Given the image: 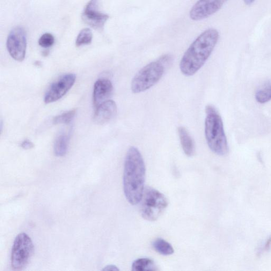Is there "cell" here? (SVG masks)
Returning a JSON list of instances; mask_svg holds the SVG:
<instances>
[{"mask_svg":"<svg viewBox=\"0 0 271 271\" xmlns=\"http://www.w3.org/2000/svg\"><path fill=\"white\" fill-rule=\"evenodd\" d=\"M146 167L139 150L131 147L124 160L123 190L124 195L131 205L141 202L145 189Z\"/></svg>","mask_w":271,"mask_h":271,"instance_id":"obj_1","label":"cell"},{"mask_svg":"<svg viewBox=\"0 0 271 271\" xmlns=\"http://www.w3.org/2000/svg\"><path fill=\"white\" fill-rule=\"evenodd\" d=\"M219 38V32L214 28L207 29L197 37L182 58L180 68L183 74L188 77L195 75L208 59Z\"/></svg>","mask_w":271,"mask_h":271,"instance_id":"obj_2","label":"cell"},{"mask_svg":"<svg viewBox=\"0 0 271 271\" xmlns=\"http://www.w3.org/2000/svg\"><path fill=\"white\" fill-rule=\"evenodd\" d=\"M205 136L209 148L216 155L224 156L229 151L222 117L216 108L211 105L206 108Z\"/></svg>","mask_w":271,"mask_h":271,"instance_id":"obj_3","label":"cell"},{"mask_svg":"<svg viewBox=\"0 0 271 271\" xmlns=\"http://www.w3.org/2000/svg\"><path fill=\"white\" fill-rule=\"evenodd\" d=\"M173 60L171 55L165 54L156 61L145 66L132 80V92L134 93L144 92L156 84L162 77L166 69L170 67Z\"/></svg>","mask_w":271,"mask_h":271,"instance_id":"obj_4","label":"cell"},{"mask_svg":"<svg viewBox=\"0 0 271 271\" xmlns=\"http://www.w3.org/2000/svg\"><path fill=\"white\" fill-rule=\"evenodd\" d=\"M140 202L141 215L150 222L156 221L168 206V201L164 194L151 187L145 188Z\"/></svg>","mask_w":271,"mask_h":271,"instance_id":"obj_5","label":"cell"},{"mask_svg":"<svg viewBox=\"0 0 271 271\" xmlns=\"http://www.w3.org/2000/svg\"><path fill=\"white\" fill-rule=\"evenodd\" d=\"M34 252V245L30 237L22 232L16 237L11 254V266L13 270H24L28 265Z\"/></svg>","mask_w":271,"mask_h":271,"instance_id":"obj_6","label":"cell"},{"mask_svg":"<svg viewBox=\"0 0 271 271\" xmlns=\"http://www.w3.org/2000/svg\"><path fill=\"white\" fill-rule=\"evenodd\" d=\"M6 47L14 60L18 62L24 60L27 48V35L24 28L18 27L13 29L7 39Z\"/></svg>","mask_w":271,"mask_h":271,"instance_id":"obj_7","label":"cell"},{"mask_svg":"<svg viewBox=\"0 0 271 271\" xmlns=\"http://www.w3.org/2000/svg\"><path fill=\"white\" fill-rule=\"evenodd\" d=\"M76 80V76L72 73L65 74L58 78L48 88L44 102L48 104L61 99L71 89Z\"/></svg>","mask_w":271,"mask_h":271,"instance_id":"obj_8","label":"cell"},{"mask_svg":"<svg viewBox=\"0 0 271 271\" xmlns=\"http://www.w3.org/2000/svg\"><path fill=\"white\" fill-rule=\"evenodd\" d=\"M229 0H199L190 12V17L194 21L207 18L218 11Z\"/></svg>","mask_w":271,"mask_h":271,"instance_id":"obj_9","label":"cell"},{"mask_svg":"<svg viewBox=\"0 0 271 271\" xmlns=\"http://www.w3.org/2000/svg\"><path fill=\"white\" fill-rule=\"evenodd\" d=\"M99 0H90L85 7L82 13L84 23L91 27L102 31L109 17L98 10Z\"/></svg>","mask_w":271,"mask_h":271,"instance_id":"obj_10","label":"cell"},{"mask_svg":"<svg viewBox=\"0 0 271 271\" xmlns=\"http://www.w3.org/2000/svg\"><path fill=\"white\" fill-rule=\"evenodd\" d=\"M113 91L112 82L107 78H102L97 80L93 88V101L95 107L107 101Z\"/></svg>","mask_w":271,"mask_h":271,"instance_id":"obj_11","label":"cell"},{"mask_svg":"<svg viewBox=\"0 0 271 271\" xmlns=\"http://www.w3.org/2000/svg\"><path fill=\"white\" fill-rule=\"evenodd\" d=\"M116 111L115 102L111 100H107L97 107L93 120L97 124H105L114 118Z\"/></svg>","mask_w":271,"mask_h":271,"instance_id":"obj_12","label":"cell"},{"mask_svg":"<svg viewBox=\"0 0 271 271\" xmlns=\"http://www.w3.org/2000/svg\"><path fill=\"white\" fill-rule=\"evenodd\" d=\"M178 134L183 150L186 155L192 157L194 155L195 148L194 143L188 130L184 127L178 128Z\"/></svg>","mask_w":271,"mask_h":271,"instance_id":"obj_13","label":"cell"},{"mask_svg":"<svg viewBox=\"0 0 271 271\" xmlns=\"http://www.w3.org/2000/svg\"><path fill=\"white\" fill-rule=\"evenodd\" d=\"M69 140V136L64 133L56 137L54 145V152L56 156L62 157L67 155Z\"/></svg>","mask_w":271,"mask_h":271,"instance_id":"obj_14","label":"cell"},{"mask_svg":"<svg viewBox=\"0 0 271 271\" xmlns=\"http://www.w3.org/2000/svg\"><path fill=\"white\" fill-rule=\"evenodd\" d=\"M133 271H156L158 270L155 261L149 258H141L135 260L132 265Z\"/></svg>","mask_w":271,"mask_h":271,"instance_id":"obj_15","label":"cell"},{"mask_svg":"<svg viewBox=\"0 0 271 271\" xmlns=\"http://www.w3.org/2000/svg\"><path fill=\"white\" fill-rule=\"evenodd\" d=\"M153 247L157 253L162 255H171L174 253L171 244L162 238H157L154 241Z\"/></svg>","mask_w":271,"mask_h":271,"instance_id":"obj_16","label":"cell"},{"mask_svg":"<svg viewBox=\"0 0 271 271\" xmlns=\"http://www.w3.org/2000/svg\"><path fill=\"white\" fill-rule=\"evenodd\" d=\"M255 99L260 104H266L271 100V83L264 85L256 91Z\"/></svg>","mask_w":271,"mask_h":271,"instance_id":"obj_17","label":"cell"},{"mask_svg":"<svg viewBox=\"0 0 271 271\" xmlns=\"http://www.w3.org/2000/svg\"><path fill=\"white\" fill-rule=\"evenodd\" d=\"M92 33L89 28H85L80 32L76 40V46L80 47L89 45L92 40Z\"/></svg>","mask_w":271,"mask_h":271,"instance_id":"obj_18","label":"cell"},{"mask_svg":"<svg viewBox=\"0 0 271 271\" xmlns=\"http://www.w3.org/2000/svg\"><path fill=\"white\" fill-rule=\"evenodd\" d=\"M76 115V110L63 113V114L54 117L53 120L54 124H68L75 118Z\"/></svg>","mask_w":271,"mask_h":271,"instance_id":"obj_19","label":"cell"},{"mask_svg":"<svg viewBox=\"0 0 271 271\" xmlns=\"http://www.w3.org/2000/svg\"><path fill=\"white\" fill-rule=\"evenodd\" d=\"M54 37L49 33H46L42 35L39 41V45L43 48L52 47L54 45Z\"/></svg>","mask_w":271,"mask_h":271,"instance_id":"obj_20","label":"cell"},{"mask_svg":"<svg viewBox=\"0 0 271 271\" xmlns=\"http://www.w3.org/2000/svg\"><path fill=\"white\" fill-rule=\"evenodd\" d=\"M21 147L24 150H31L34 148V144L28 140H25L21 145Z\"/></svg>","mask_w":271,"mask_h":271,"instance_id":"obj_21","label":"cell"},{"mask_svg":"<svg viewBox=\"0 0 271 271\" xmlns=\"http://www.w3.org/2000/svg\"><path fill=\"white\" fill-rule=\"evenodd\" d=\"M102 271H119V269L114 265H109L105 267Z\"/></svg>","mask_w":271,"mask_h":271,"instance_id":"obj_22","label":"cell"},{"mask_svg":"<svg viewBox=\"0 0 271 271\" xmlns=\"http://www.w3.org/2000/svg\"><path fill=\"white\" fill-rule=\"evenodd\" d=\"M271 245V237H270V238L267 241V242L265 245V249L266 250H268V249L270 248Z\"/></svg>","mask_w":271,"mask_h":271,"instance_id":"obj_23","label":"cell"},{"mask_svg":"<svg viewBox=\"0 0 271 271\" xmlns=\"http://www.w3.org/2000/svg\"><path fill=\"white\" fill-rule=\"evenodd\" d=\"M255 1V0H244V3L247 5H251Z\"/></svg>","mask_w":271,"mask_h":271,"instance_id":"obj_24","label":"cell"},{"mask_svg":"<svg viewBox=\"0 0 271 271\" xmlns=\"http://www.w3.org/2000/svg\"><path fill=\"white\" fill-rule=\"evenodd\" d=\"M48 53H49L48 51H45V52H43V55L44 56H47V55L48 54Z\"/></svg>","mask_w":271,"mask_h":271,"instance_id":"obj_25","label":"cell"}]
</instances>
